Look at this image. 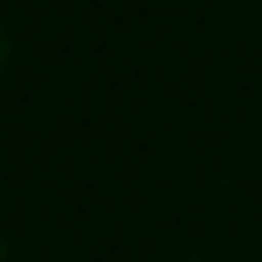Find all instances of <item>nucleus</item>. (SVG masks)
<instances>
[{"instance_id":"f257e3e1","label":"nucleus","mask_w":262,"mask_h":262,"mask_svg":"<svg viewBox=\"0 0 262 262\" xmlns=\"http://www.w3.org/2000/svg\"><path fill=\"white\" fill-rule=\"evenodd\" d=\"M0 63H5V39H0Z\"/></svg>"},{"instance_id":"f03ea898","label":"nucleus","mask_w":262,"mask_h":262,"mask_svg":"<svg viewBox=\"0 0 262 262\" xmlns=\"http://www.w3.org/2000/svg\"><path fill=\"white\" fill-rule=\"evenodd\" d=\"M0 262H5V243H0Z\"/></svg>"}]
</instances>
